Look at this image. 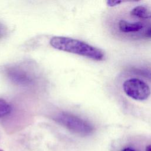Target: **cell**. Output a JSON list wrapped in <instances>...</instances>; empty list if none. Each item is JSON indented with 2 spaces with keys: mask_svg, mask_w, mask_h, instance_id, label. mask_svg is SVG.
I'll list each match as a JSON object with an SVG mask.
<instances>
[{
  "mask_svg": "<svg viewBox=\"0 0 151 151\" xmlns=\"http://www.w3.org/2000/svg\"><path fill=\"white\" fill-rule=\"evenodd\" d=\"M50 43L55 49L80 55L94 60L101 61L104 57L101 50L78 40L65 37H54Z\"/></svg>",
  "mask_w": 151,
  "mask_h": 151,
  "instance_id": "6da1fadb",
  "label": "cell"
},
{
  "mask_svg": "<svg viewBox=\"0 0 151 151\" xmlns=\"http://www.w3.org/2000/svg\"><path fill=\"white\" fill-rule=\"evenodd\" d=\"M54 120L70 131L81 136L93 133L94 127L88 121L67 112H60L54 117Z\"/></svg>",
  "mask_w": 151,
  "mask_h": 151,
  "instance_id": "7a4b0ae2",
  "label": "cell"
},
{
  "mask_svg": "<svg viewBox=\"0 0 151 151\" xmlns=\"http://www.w3.org/2000/svg\"><path fill=\"white\" fill-rule=\"evenodd\" d=\"M123 88L127 96L136 100H145L150 94L149 86L143 81L136 78L126 80L123 83Z\"/></svg>",
  "mask_w": 151,
  "mask_h": 151,
  "instance_id": "3957f363",
  "label": "cell"
},
{
  "mask_svg": "<svg viewBox=\"0 0 151 151\" xmlns=\"http://www.w3.org/2000/svg\"><path fill=\"white\" fill-rule=\"evenodd\" d=\"M6 74L10 80L21 86H29L34 83V76L25 69L19 66H12L6 70Z\"/></svg>",
  "mask_w": 151,
  "mask_h": 151,
  "instance_id": "277c9868",
  "label": "cell"
},
{
  "mask_svg": "<svg viewBox=\"0 0 151 151\" xmlns=\"http://www.w3.org/2000/svg\"><path fill=\"white\" fill-rule=\"evenodd\" d=\"M145 24L142 22H129L125 20H120L119 22V29L125 33L137 32L142 30Z\"/></svg>",
  "mask_w": 151,
  "mask_h": 151,
  "instance_id": "5b68a950",
  "label": "cell"
},
{
  "mask_svg": "<svg viewBox=\"0 0 151 151\" xmlns=\"http://www.w3.org/2000/svg\"><path fill=\"white\" fill-rule=\"evenodd\" d=\"M130 14L142 19L151 18V6L147 5L136 6L132 9Z\"/></svg>",
  "mask_w": 151,
  "mask_h": 151,
  "instance_id": "8992f818",
  "label": "cell"
},
{
  "mask_svg": "<svg viewBox=\"0 0 151 151\" xmlns=\"http://www.w3.org/2000/svg\"><path fill=\"white\" fill-rule=\"evenodd\" d=\"M130 71L151 81V68L146 67H132L130 69Z\"/></svg>",
  "mask_w": 151,
  "mask_h": 151,
  "instance_id": "52a82bcc",
  "label": "cell"
},
{
  "mask_svg": "<svg viewBox=\"0 0 151 151\" xmlns=\"http://www.w3.org/2000/svg\"><path fill=\"white\" fill-rule=\"evenodd\" d=\"M12 110L11 106L6 101L0 99V118L6 116Z\"/></svg>",
  "mask_w": 151,
  "mask_h": 151,
  "instance_id": "ba28073f",
  "label": "cell"
},
{
  "mask_svg": "<svg viewBox=\"0 0 151 151\" xmlns=\"http://www.w3.org/2000/svg\"><path fill=\"white\" fill-rule=\"evenodd\" d=\"M143 37L146 38H151V25L148 26V27L145 31Z\"/></svg>",
  "mask_w": 151,
  "mask_h": 151,
  "instance_id": "9c48e42d",
  "label": "cell"
},
{
  "mask_svg": "<svg viewBox=\"0 0 151 151\" xmlns=\"http://www.w3.org/2000/svg\"><path fill=\"white\" fill-rule=\"evenodd\" d=\"M122 2V1H107V4L109 6H114L117 5H119Z\"/></svg>",
  "mask_w": 151,
  "mask_h": 151,
  "instance_id": "30bf717a",
  "label": "cell"
},
{
  "mask_svg": "<svg viewBox=\"0 0 151 151\" xmlns=\"http://www.w3.org/2000/svg\"><path fill=\"white\" fill-rule=\"evenodd\" d=\"M6 32V28L0 23V38H2Z\"/></svg>",
  "mask_w": 151,
  "mask_h": 151,
  "instance_id": "8fae6325",
  "label": "cell"
},
{
  "mask_svg": "<svg viewBox=\"0 0 151 151\" xmlns=\"http://www.w3.org/2000/svg\"><path fill=\"white\" fill-rule=\"evenodd\" d=\"M122 151H136V150L131 147H127L124 148Z\"/></svg>",
  "mask_w": 151,
  "mask_h": 151,
  "instance_id": "7c38bea8",
  "label": "cell"
},
{
  "mask_svg": "<svg viewBox=\"0 0 151 151\" xmlns=\"http://www.w3.org/2000/svg\"><path fill=\"white\" fill-rule=\"evenodd\" d=\"M146 151H151V145H149L146 147Z\"/></svg>",
  "mask_w": 151,
  "mask_h": 151,
  "instance_id": "4fadbf2b",
  "label": "cell"
},
{
  "mask_svg": "<svg viewBox=\"0 0 151 151\" xmlns=\"http://www.w3.org/2000/svg\"><path fill=\"white\" fill-rule=\"evenodd\" d=\"M0 151H4V150H1V149H0Z\"/></svg>",
  "mask_w": 151,
  "mask_h": 151,
  "instance_id": "5bb4252c",
  "label": "cell"
}]
</instances>
